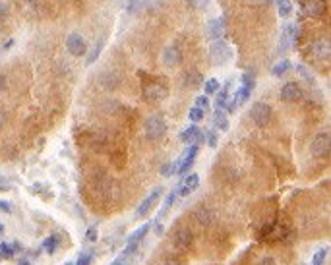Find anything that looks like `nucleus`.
Wrapping results in <instances>:
<instances>
[{"label":"nucleus","mask_w":331,"mask_h":265,"mask_svg":"<svg viewBox=\"0 0 331 265\" xmlns=\"http://www.w3.org/2000/svg\"><path fill=\"white\" fill-rule=\"evenodd\" d=\"M330 147H331V137L328 132L318 133L310 145V151L314 157H328L330 155Z\"/></svg>","instance_id":"1"},{"label":"nucleus","mask_w":331,"mask_h":265,"mask_svg":"<svg viewBox=\"0 0 331 265\" xmlns=\"http://www.w3.org/2000/svg\"><path fill=\"white\" fill-rule=\"evenodd\" d=\"M250 118H252L254 124H258V126H267L269 120H271V106L265 105V103H256V105L250 108Z\"/></svg>","instance_id":"2"},{"label":"nucleus","mask_w":331,"mask_h":265,"mask_svg":"<svg viewBox=\"0 0 331 265\" xmlns=\"http://www.w3.org/2000/svg\"><path fill=\"white\" fill-rule=\"evenodd\" d=\"M199 151V145L198 143H194V145H190L186 151H184V155H182V159L176 163V172L178 174H186L192 165H194V161H196V155H198Z\"/></svg>","instance_id":"3"},{"label":"nucleus","mask_w":331,"mask_h":265,"mask_svg":"<svg viewBox=\"0 0 331 265\" xmlns=\"http://www.w3.org/2000/svg\"><path fill=\"white\" fill-rule=\"evenodd\" d=\"M66 49L72 56H82V54H85L87 45H85V41L82 39V35L72 33V35H68V39H66Z\"/></svg>","instance_id":"4"},{"label":"nucleus","mask_w":331,"mask_h":265,"mask_svg":"<svg viewBox=\"0 0 331 265\" xmlns=\"http://www.w3.org/2000/svg\"><path fill=\"white\" fill-rule=\"evenodd\" d=\"M145 132H147V135H149L151 139H159V137L166 132V126H165V122H163V118H159V116L147 118V120H145Z\"/></svg>","instance_id":"5"},{"label":"nucleus","mask_w":331,"mask_h":265,"mask_svg":"<svg viewBox=\"0 0 331 265\" xmlns=\"http://www.w3.org/2000/svg\"><path fill=\"white\" fill-rule=\"evenodd\" d=\"M209 54L215 60V64H223L229 58V45L223 43V41H215L211 45V49H209Z\"/></svg>","instance_id":"6"},{"label":"nucleus","mask_w":331,"mask_h":265,"mask_svg":"<svg viewBox=\"0 0 331 265\" xmlns=\"http://www.w3.org/2000/svg\"><path fill=\"white\" fill-rule=\"evenodd\" d=\"M300 97H302V89H300V85H298L297 81H289V83L283 85V89H281V99L283 101L295 103Z\"/></svg>","instance_id":"7"},{"label":"nucleus","mask_w":331,"mask_h":265,"mask_svg":"<svg viewBox=\"0 0 331 265\" xmlns=\"http://www.w3.org/2000/svg\"><path fill=\"white\" fill-rule=\"evenodd\" d=\"M192 244V232L182 229V231H176L174 236H172V246L176 250H188Z\"/></svg>","instance_id":"8"},{"label":"nucleus","mask_w":331,"mask_h":265,"mask_svg":"<svg viewBox=\"0 0 331 265\" xmlns=\"http://www.w3.org/2000/svg\"><path fill=\"white\" fill-rule=\"evenodd\" d=\"M199 186V176L194 172V174H188L186 176V180L182 182V186H178V196H182V198H186V196H190L192 192H196V188Z\"/></svg>","instance_id":"9"},{"label":"nucleus","mask_w":331,"mask_h":265,"mask_svg":"<svg viewBox=\"0 0 331 265\" xmlns=\"http://www.w3.org/2000/svg\"><path fill=\"white\" fill-rule=\"evenodd\" d=\"M159 196H161V190H153V192H151V194H149L147 198L141 201V205L138 207L136 215H138V217H145V215H147V213L151 211V207L155 205V201L159 199Z\"/></svg>","instance_id":"10"},{"label":"nucleus","mask_w":331,"mask_h":265,"mask_svg":"<svg viewBox=\"0 0 331 265\" xmlns=\"http://www.w3.org/2000/svg\"><path fill=\"white\" fill-rule=\"evenodd\" d=\"M250 95H252V89L250 87H244V85H240L238 89H236V93H234V101L232 103H229V110L231 112H234L240 105H244L246 101L250 99Z\"/></svg>","instance_id":"11"},{"label":"nucleus","mask_w":331,"mask_h":265,"mask_svg":"<svg viewBox=\"0 0 331 265\" xmlns=\"http://www.w3.org/2000/svg\"><path fill=\"white\" fill-rule=\"evenodd\" d=\"M149 229H151V225H141L139 229H136L134 234H130V238H128V250L126 252H134L139 246V242L145 238V234L149 232Z\"/></svg>","instance_id":"12"},{"label":"nucleus","mask_w":331,"mask_h":265,"mask_svg":"<svg viewBox=\"0 0 331 265\" xmlns=\"http://www.w3.org/2000/svg\"><path fill=\"white\" fill-rule=\"evenodd\" d=\"M145 97L149 101H161L163 97L166 95V89L161 85V83H155V81H151L149 85H145Z\"/></svg>","instance_id":"13"},{"label":"nucleus","mask_w":331,"mask_h":265,"mask_svg":"<svg viewBox=\"0 0 331 265\" xmlns=\"http://www.w3.org/2000/svg\"><path fill=\"white\" fill-rule=\"evenodd\" d=\"M302 8L308 16H320L324 12V0H302Z\"/></svg>","instance_id":"14"},{"label":"nucleus","mask_w":331,"mask_h":265,"mask_svg":"<svg viewBox=\"0 0 331 265\" xmlns=\"http://www.w3.org/2000/svg\"><path fill=\"white\" fill-rule=\"evenodd\" d=\"M223 31H225V22L221 18H215V20H211L207 24V33H209L211 39H219L223 35Z\"/></svg>","instance_id":"15"},{"label":"nucleus","mask_w":331,"mask_h":265,"mask_svg":"<svg viewBox=\"0 0 331 265\" xmlns=\"http://www.w3.org/2000/svg\"><path fill=\"white\" fill-rule=\"evenodd\" d=\"M180 58H182V54H180V51H178L176 47H168V49H165V53H163V62H165L166 66L178 64Z\"/></svg>","instance_id":"16"},{"label":"nucleus","mask_w":331,"mask_h":265,"mask_svg":"<svg viewBox=\"0 0 331 265\" xmlns=\"http://www.w3.org/2000/svg\"><path fill=\"white\" fill-rule=\"evenodd\" d=\"M201 132H199L198 128H196V124H192L190 128H186L184 132L180 133V141H184V143H190V141H194V139H198V141H201Z\"/></svg>","instance_id":"17"},{"label":"nucleus","mask_w":331,"mask_h":265,"mask_svg":"<svg viewBox=\"0 0 331 265\" xmlns=\"http://www.w3.org/2000/svg\"><path fill=\"white\" fill-rule=\"evenodd\" d=\"M22 250V246H20V242H14V244H8V242H2L0 244V252H2V260H8V258H12L16 252H20Z\"/></svg>","instance_id":"18"},{"label":"nucleus","mask_w":331,"mask_h":265,"mask_svg":"<svg viewBox=\"0 0 331 265\" xmlns=\"http://www.w3.org/2000/svg\"><path fill=\"white\" fill-rule=\"evenodd\" d=\"M229 99H231V83H227V85H225V91L217 95V101H215V106H217V110H223V108H227V106H229Z\"/></svg>","instance_id":"19"},{"label":"nucleus","mask_w":331,"mask_h":265,"mask_svg":"<svg viewBox=\"0 0 331 265\" xmlns=\"http://www.w3.org/2000/svg\"><path fill=\"white\" fill-rule=\"evenodd\" d=\"M293 41H295V27H293V26H289V27H285V29H283V37H281V51H287V49L293 45Z\"/></svg>","instance_id":"20"},{"label":"nucleus","mask_w":331,"mask_h":265,"mask_svg":"<svg viewBox=\"0 0 331 265\" xmlns=\"http://www.w3.org/2000/svg\"><path fill=\"white\" fill-rule=\"evenodd\" d=\"M213 124H215L219 130L227 132V130H229V118H227V114H225L223 110H217V112L213 114Z\"/></svg>","instance_id":"21"},{"label":"nucleus","mask_w":331,"mask_h":265,"mask_svg":"<svg viewBox=\"0 0 331 265\" xmlns=\"http://www.w3.org/2000/svg\"><path fill=\"white\" fill-rule=\"evenodd\" d=\"M178 198V188L168 196V198L165 199V203H163V207L159 209V215H157V221H163V217H165L166 213H168V209L172 207V203H174V199Z\"/></svg>","instance_id":"22"},{"label":"nucleus","mask_w":331,"mask_h":265,"mask_svg":"<svg viewBox=\"0 0 331 265\" xmlns=\"http://www.w3.org/2000/svg\"><path fill=\"white\" fill-rule=\"evenodd\" d=\"M314 54H316L318 58H322V60H328V58H330V45H328L326 41L316 43V45H314Z\"/></svg>","instance_id":"23"},{"label":"nucleus","mask_w":331,"mask_h":265,"mask_svg":"<svg viewBox=\"0 0 331 265\" xmlns=\"http://www.w3.org/2000/svg\"><path fill=\"white\" fill-rule=\"evenodd\" d=\"M277 10L281 18H289L293 16V2L291 0H277Z\"/></svg>","instance_id":"24"},{"label":"nucleus","mask_w":331,"mask_h":265,"mask_svg":"<svg viewBox=\"0 0 331 265\" xmlns=\"http://www.w3.org/2000/svg\"><path fill=\"white\" fill-rule=\"evenodd\" d=\"M56 248H58V238L53 234V236H49L45 242H43V250L47 252V254H55L56 252Z\"/></svg>","instance_id":"25"},{"label":"nucleus","mask_w":331,"mask_h":265,"mask_svg":"<svg viewBox=\"0 0 331 265\" xmlns=\"http://www.w3.org/2000/svg\"><path fill=\"white\" fill-rule=\"evenodd\" d=\"M101 49H103V39H99V41L95 43V47H93V49H91V53L87 54V60H85V64H93V62L99 58Z\"/></svg>","instance_id":"26"},{"label":"nucleus","mask_w":331,"mask_h":265,"mask_svg":"<svg viewBox=\"0 0 331 265\" xmlns=\"http://www.w3.org/2000/svg\"><path fill=\"white\" fill-rule=\"evenodd\" d=\"M289 68H291V62H289V60H281V62H277L275 66L271 68V74L279 78V76H283L285 72H289Z\"/></svg>","instance_id":"27"},{"label":"nucleus","mask_w":331,"mask_h":265,"mask_svg":"<svg viewBox=\"0 0 331 265\" xmlns=\"http://www.w3.org/2000/svg\"><path fill=\"white\" fill-rule=\"evenodd\" d=\"M326 258H328V248L324 246V248H320V250L314 254V258H312V265H324L326 264Z\"/></svg>","instance_id":"28"},{"label":"nucleus","mask_w":331,"mask_h":265,"mask_svg":"<svg viewBox=\"0 0 331 265\" xmlns=\"http://www.w3.org/2000/svg\"><path fill=\"white\" fill-rule=\"evenodd\" d=\"M203 91H205V95H213V93H217V91H219V81H217V80H209V81H205Z\"/></svg>","instance_id":"29"},{"label":"nucleus","mask_w":331,"mask_h":265,"mask_svg":"<svg viewBox=\"0 0 331 265\" xmlns=\"http://www.w3.org/2000/svg\"><path fill=\"white\" fill-rule=\"evenodd\" d=\"M174 172H176V163H166V165L161 166V176H165V178L172 176Z\"/></svg>","instance_id":"30"},{"label":"nucleus","mask_w":331,"mask_h":265,"mask_svg":"<svg viewBox=\"0 0 331 265\" xmlns=\"http://www.w3.org/2000/svg\"><path fill=\"white\" fill-rule=\"evenodd\" d=\"M242 85L244 87H250V89H254V85H256V81H254V76L250 74V72H246V74H242Z\"/></svg>","instance_id":"31"},{"label":"nucleus","mask_w":331,"mask_h":265,"mask_svg":"<svg viewBox=\"0 0 331 265\" xmlns=\"http://www.w3.org/2000/svg\"><path fill=\"white\" fill-rule=\"evenodd\" d=\"M188 118H190L192 122H199V120L203 118V110H201V108H198V106L190 108V114H188Z\"/></svg>","instance_id":"32"},{"label":"nucleus","mask_w":331,"mask_h":265,"mask_svg":"<svg viewBox=\"0 0 331 265\" xmlns=\"http://www.w3.org/2000/svg\"><path fill=\"white\" fill-rule=\"evenodd\" d=\"M217 139H219V137H217V133L215 132L205 133V141H207V145H209V147H217Z\"/></svg>","instance_id":"33"},{"label":"nucleus","mask_w":331,"mask_h":265,"mask_svg":"<svg viewBox=\"0 0 331 265\" xmlns=\"http://www.w3.org/2000/svg\"><path fill=\"white\" fill-rule=\"evenodd\" d=\"M194 106H198V108H201V110H205L207 106H209V101H207V97H196V105Z\"/></svg>","instance_id":"34"},{"label":"nucleus","mask_w":331,"mask_h":265,"mask_svg":"<svg viewBox=\"0 0 331 265\" xmlns=\"http://www.w3.org/2000/svg\"><path fill=\"white\" fill-rule=\"evenodd\" d=\"M8 190H10V180L0 174V192H8Z\"/></svg>","instance_id":"35"},{"label":"nucleus","mask_w":331,"mask_h":265,"mask_svg":"<svg viewBox=\"0 0 331 265\" xmlns=\"http://www.w3.org/2000/svg\"><path fill=\"white\" fill-rule=\"evenodd\" d=\"M85 238H87L89 242H95V240H97V229H95V227H91V229L87 231V234H85Z\"/></svg>","instance_id":"36"},{"label":"nucleus","mask_w":331,"mask_h":265,"mask_svg":"<svg viewBox=\"0 0 331 265\" xmlns=\"http://www.w3.org/2000/svg\"><path fill=\"white\" fill-rule=\"evenodd\" d=\"M298 72L302 74V76H306V80L310 81V83H314V78H312V74L308 72V68H304V66H298Z\"/></svg>","instance_id":"37"},{"label":"nucleus","mask_w":331,"mask_h":265,"mask_svg":"<svg viewBox=\"0 0 331 265\" xmlns=\"http://www.w3.org/2000/svg\"><path fill=\"white\" fill-rule=\"evenodd\" d=\"M89 264H91V254H87V256H82V258H80V260H78V262H76L74 265H89Z\"/></svg>","instance_id":"38"},{"label":"nucleus","mask_w":331,"mask_h":265,"mask_svg":"<svg viewBox=\"0 0 331 265\" xmlns=\"http://www.w3.org/2000/svg\"><path fill=\"white\" fill-rule=\"evenodd\" d=\"M10 211H12V205L2 199V201H0V213H10Z\"/></svg>","instance_id":"39"},{"label":"nucleus","mask_w":331,"mask_h":265,"mask_svg":"<svg viewBox=\"0 0 331 265\" xmlns=\"http://www.w3.org/2000/svg\"><path fill=\"white\" fill-rule=\"evenodd\" d=\"M199 81H201V76H199L198 72H196V74H192V76H190V80H188V83H190V85H198Z\"/></svg>","instance_id":"40"},{"label":"nucleus","mask_w":331,"mask_h":265,"mask_svg":"<svg viewBox=\"0 0 331 265\" xmlns=\"http://www.w3.org/2000/svg\"><path fill=\"white\" fill-rule=\"evenodd\" d=\"M260 265H279L273 258H264L262 262H260Z\"/></svg>","instance_id":"41"},{"label":"nucleus","mask_w":331,"mask_h":265,"mask_svg":"<svg viewBox=\"0 0 331 265\" xmlns=\"http://www.w3.org/2000/svg\"><path fill=\"white\" fill-rule=\"evenodd\" d=\"M6 12H8V8H6L4 4H0V24L4 22V16H6Z\"/></svg>","instance_id":"42"},{"label":"nucleus","mask_w":331,"mask_h":265,"mask_svg":"<svg viewBox=\"0 0 331 265\" xmlns=\"http://www.w3.org/2000/svg\"><path fill=\"white\" fill-rule=\"evenodd\" d=\"M12 45H14V39H10V41H6V43L2 45V51H8V49H10Z\"/></svg>","instance_id":"43"},{"label":"nucleus","mask_w":331,"mask_h":265,"mask_svg":"<svg viewBox=\"0 0 331 265\" xmlns=\"http://www.w3.org/2000/svg\"><path fill=\"white\" fill-rule=\"evenodd\" d=\"M4 87H6V81H4V76H0V93L4 91Z\"/></svg>","instance_id":"44"},{"label":"nucleus","mask_w":331,"mask_h":265,"mask_svg":"<svg viewBox=\"0 0 331 265\" xmlns=\"http://www.w3.org/2000/svg\"><path fill=\"white\" fill-rule=\"evenodd\" d=\"M4 120H6V116H4V112H0V128H2V124H4Z\"/></svg>","instance_id":"45"},{"label":"nucleus","mask_w":331,"mask_h":265,"mask_svg":"<svg viewBox=\"0 0 331 265\" xmlns=\"http://www.w3.org/2000/svg\"><path fill=\"white\" fill-rule=\"evenodd\" d=\"M18 265H31V264H29L28 260H22V262H20V264H18Z\"/></svg>","instance_id":"46"},{"label":"nucleus","mask_w":331,"mask_h":265,"mask_svg":"<svg viewBox=\"0 0 331 265\" xmlns=\"http://www.w3.org/2000/svg\"><path fill=\"white\" fill-rule=\"evenodd\" d=\"M163 265H178V264H176V262H165Z\"/></svg>","instance_id":"47"},{"label":"nucleus","mask_w":331,"mask_h":265,"mask_svg":"<svg viewBox=\"0 0 331 265\" xmlns=\"http://www.w3.org/2000/svg\"><path fill=\"white\" fill-rule=\"evenodd\" d=\"M2 232H4V225H0V234H2Z\"/></svg>","instance_id":"48"},{"label":"nucleus","mask_w":331,"mask_h":265,"mask_svg":"<svg viewBox=\"0 0 331 265\" xmlns=\"http://www.w3.org/2000/svg\"><path fill=\"white\" fill-rule=\"evenodd\" d=\"M64 265H74V264H72V262H70V264H64Z\"/></svg>","instance_id":"49"},{"label":"nucleus","mask_w":331,"mask_h":265,"mask_svg":"<svg viewBox=\"0 0 331 265\" xmlns=\"http://www.w3.org/2000/svg\"><path fill=\"white\" fill-rule=\"evenodd\" d=\"M0 260H2V252H0Z\"/></svg>","instance_id":"50"}]
</instances>
